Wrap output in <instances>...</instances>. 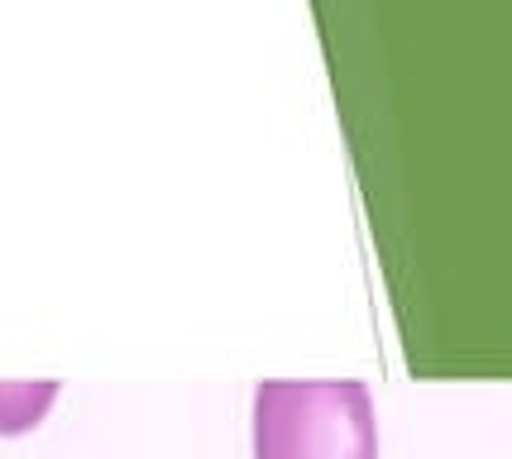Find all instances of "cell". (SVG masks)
<instances>
[{"label":"cell","mask_w":512,"mask_h":459,"mask_svg":"<svg viewBox=\"0 0 512 459\" xmlns=\"http://www.w3.org/2000/svg\"><path fill=\"white\" fill-rule=\"evenodd\" d=\"M58 383L44 378V383H0V436H24V431H34L48 412H53V402H58Z\"/></svg>","instance_id":"2"},{"label":"cell","mask_w":512,"mask_h":459,"mask_svg":"<svg viewBox=\"0 0 512 459\" xmlns=\"http://www.w3.org/2000/svg\"><path fill=\"white\" fill-rule=\"evenodd\" d=\"M254 459H379L374 397L355 378L259 383Z\"/></svg>","instance_id":"1"}]
</instances>
